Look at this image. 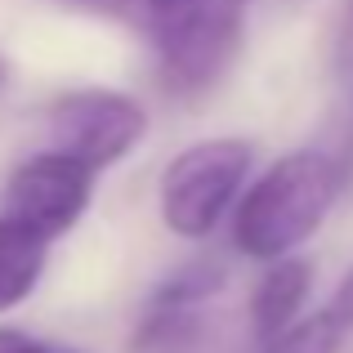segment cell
<instances>
[{
	"mask_svg": "<svg viewBox=\"0 0 353 353\" xmlns=\"http://www.w3.org/2000/svg\"><path fill=\"white\" fill-rule=\"evenodd\" d=\"M340 188H345V170L327 152H291L273 161L237 206V250H246L250 259H268V264L286 259L322 228Z\"/></svg>",
	"mask_w": 353,
	"mask_h": 353,
	"instance_id": "1",
	"label": "cell"
},
{
	"mask_svg": "<svg viewBox=\"0 0 353 353\" xmlns=\"http://www.w3.org/2000/svg\"><path fill=\"white\" fill-rule=\"evenodd\" d=\"M250 174L246 139H206L192 143L165 165L161 174V219L174 237L201 241L237 201Z\"/></svg>",
	"mask_w": 353,
	"mask_h": 353,
	"instance_id": "2",
	"label": "cell"
},
{
	"mask_svg": "<svg viewBox=\"0 0 353 353\" xmlns=\"http://www.w3.org/2000/svg\"><path fill=\"white\" fill-rule=\"evenodd\" d=\"M148 112L121 90H72L50 108L54 152L72 157L90 174L117 165L130 148L143 139Z\"/></svg>",
	"mask_w": 353,
	"mask_h": 353,
	"instance_id": "3",
	"label": "cell"
},
{
	"mask_svg": "<svg viewBox=\"0 0 353 353\" xmlns=\"http://www.w3.org/2000/svg\"><path fill=\"white\" fill-rule=\"evenodd\" d=\"M90 192H94V174L85 165H77L72 157H59V152H41L9 174L5 219L54 241L68 228H77V219L90 206Z\"/></svg>",
	"mask_w": 353,
	"mask_h": 353,
	"instance_id": "4",
	"label": "cell"
},
{
	"mask_svg": "<svg viewBox=\"0 0 353 353\" xmlns=\"http://www.w3.org/2000/svg\"><path fill=\"white\" fill-rule=\"evenodd\" d=\"M241 23H246V0H201L188 32L170 50H161L165 85L179 94L215 85L241 45Z\"/></svg>",
	"mask_w": 353,
	"mask_h": 353,
	"instance_id": "5",
	"label": "cell"
},
{
	"mask_svg": "<svg viewBox=\"0 0 353 353\" xmlns=\"http://www.w3.org/2000/svg\"><path fill=\"white\" fill-rule=\"evenodd\" d=\"M309 282H313V268L295 255L268 264V273L255 286V300H250V322H255V336L264 345L300 322V309L309 300Z\"/></svg>",
	"mask_w": 353,
	"mask_h": 353,
	"instance_id": "6",
	"label": "cell"
},
{
	"mask_svg": "<svg viewBox=\"0 0 353 353\" xmlns=\"http://www.w3.org/2000/svg\"><path fill=\"white\" fill-rule=\"evenodd\" d=\"M45 259H50V241L0 215V313L18 309L36 291Z\"/></svg>",
	"mask_w": 353,
	"mask_h": 353,
	"instance_id": "7",
	"label": "cell"
},
{
	"mask_svg": "<svg viewBox=\"0 0 353 353\" xmlns=\"http://www.w3.org/2000/svg\"><path fill=\"white\" fill-rule=\"evenodd\" d=\"M77 5L108 9V14L134 23L139 32L157 45V54H161V50H170V45L188 32V23L197 18L201 0H77Z\"/></svg>",
	"mask_w": 353,
	"mask_h": 353,
	"instance_id": "8",
	"label": "cell"
},
{
	"mask_svg": "<svg viewBox=\"0 0 353 353\" xmlns=\"http://www.w3.org/2000/svg\"><path fill=\"white\" fill-rule=\"evenodd\" d=\"M228 282V268L219 264V259L201 255V259H188V264H179L170 277H165L161 286H157L152 295V309H170V313H192L201 300H210V295H219V286Z\"/></svg>",
	"mask_w": 353,
	"mask_h": 353,
	"instance_id": "9",
	"label": "cell"
},
{
	"mask_svg": "<svg viewBox=\"0 0 353 353\" xmlns=\"http://www.w3.org/2000/svg\"><path fill=\"white\" fill-rule=\"evenodd\" d=\"M197 336V313H170V309H152L143 318L134 336L139 353H183Z\"/></svg>",
	"mask_w": 353,
	"mask_h": 353,
	"instance_id": "10",
	"label": "cell"
},
{
	"mask_svg": "<svg viewBox=\"0 0 353 353\" xmlns=\"http://www.w3.org/2000/svg\"><path fill=\"white\" fill-rule=\"evenodd\" d=\"M345 340L349 336L327 318V313H313V318H300L295 327H286L277 340H268L264 353H340Z\"/></svg>",
	"mask_w": 353,
	"mask_h": 353,
	"instance_id": "11",
	"label": "cell"
},
{
	"mask_svg": "<svg viewBox=\"0 0 353 353\" xmlns=\"http://www.w3.org/2000/svg\"><path fill=\"white\" fill-rule=\"evenodd\" d=\"M322 313H327V318L336 322V327L345 331V336H353V268H349L345 277H340L336 295H331V304H327Z\"/></svg>",
	"mask_w": 353,
	"mask_h": 353,
	"instance_id": "12",
	"label": "cell"
},
{
	"mask_svg": "<svg viewBox=\"0 0 353 353\" xmlns=\"http://www.w3.org/2000/svg\"><path fill=\"white\" fill-rule=\"evenodd\" d=\"M18 353H81V349H68V345H45V340H32V336H27L23 345H18Z\"/></svg>",
	"mask_w": 353,
	"mask_h": 353,
	"instance_id": "13",
	"label": "cell"
},
{
	"mask_svg": "<svg viewBox=\"0 0 353 353\" xmlns=\"http://www.w3.org/2000/svg\"><path fill=\"white\" fill-rule=\"evenodd\" d=\"M23 331H14V327H0V353H18V345H23Z\"/></svg>",
	"mask_w": 353,
	"mask_h": 353,
	"instance_id": "14",
	"label": "cell"
},
{
	"mask_svg": "<svg viewBox=\"0 0 353 353\" xmlns=\"http://www.w3.org/2000/svg\"><path fill=\"white\" fill-rule=\"evenodd\" d=\"M5 85H9V63L0 59V90H5Z\"/></svg>",
	"mask_w": 353,
	"mask_h": 353,
	"instance_id": "15",
	"label": "cell"
}]
</instances>
